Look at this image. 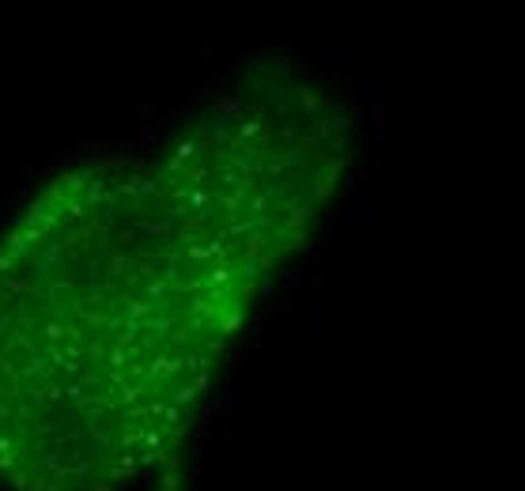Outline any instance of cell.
I'll return each instance as SVG.
<instances>
[{"mask_svg": "<svg viewBox=\"0 0 525 491\" xmlns=\"http://www.w3.org/2000/svg\"><path fill=\"white\" fill-rule=\"evenodd\" d=\"M333 174L306 98L261 95L163 163L53 178L0 238V484L117 491L166 461Z\"/></svg>", "mask_w": 525, "mask_h": 491, "instance_id": "1", "label": "cell"}]
</instances>
